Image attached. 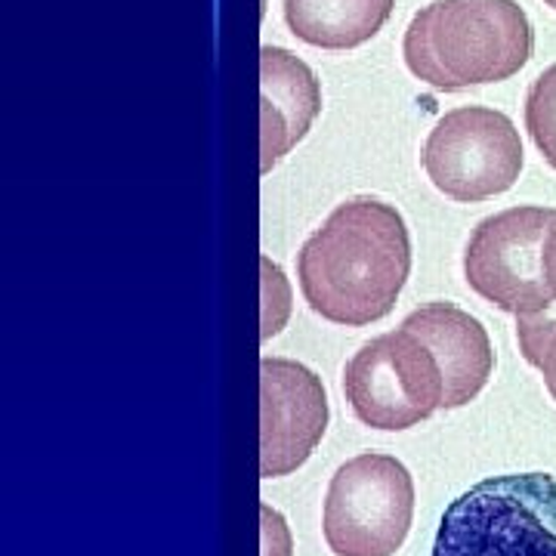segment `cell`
<instances>
[{
    "mask_svg": "<svg viewBox=\"0 0 556 556\" xmlns=\"http://www.w3.org/2000/svg\"><path fill=\"white\" fill-rule=\"evenodd\" d=\"M412 273V236L393 204L356 195L338 204L298 257L300 291L334 325L390 316Z\"/></svg>",
    "mask_w": 556,
    "mask_h": 556,
    "instance_id": "obj_1",
    "label": "cell"
},
{
    "mask_svg": "<svg viewBox=\"0 0 556 556\" xmlns=\"http://www.w3.org/2000/svg\"><path fill=\"white\" fill-rule=\"evenodd\" d=\"M532 47V22L517 0H433L408 22L402 56L417 80L457 93L514 78Z\"/></svg>",
    "mask_w": 556,
    "mask_h": 556,
    "instance_id": "obj_2",
    "label": "cell"
},
{
    "mask_svg": "<svg viewBox=\"0 0 556 556\" xmlns=\"http://www.w3.org/2000/svg\"><path fill=\"white\" fill-rule=\"evenodd\" d=\"M430 556H556V477L477 482L445 507Z\"/></svg>",
    "mask_w": 556,
    "mask_h": 556,
    "instance_id": "obj_3",
    "label": "cell"
},
{
    "mask_svg": "<svg viewBox=\"0 0 556 556\" xmlns=\"http://www.w3.org/2000/svg\"><path fill=\"white\" fill-rule=\"evenodd\" d=\"M415 517V482L393 455L365 452L331 477L321 532L334 556H396Z\"/></svg>",
    "mask_w": 556,
    "mask_h": 556,
    "instance_id": "obj_4",
    "label": "cell"
},
{
    "mask_svg": "<svg viewBox=\"0 0 556 556\" xmlns=\"http://www.w3.org/2000/svg\"><path fill=\"white\" fill-rule=\"evenodd\" d=\"M343 393L365 427L408 430L442 408L445 380L430 346L399 328L358 346L343 368Z\"/></svg>",
    "mask_w": 556,
    "mask_h": 556,
    "instance_id": "obj_5",
    "label": "cell"
},
{
    "mask_svg": "<svg viewBox=\"0 0 556 556\" xmlns=\"http://www.w3.org/2000/svg\"><path fill=\"white\" fill-rule=\"evenodd\" d=\"M554 207H507L477 223L464 251V276L479 298L514 316H541L556 303L544 276V241Z\"/></svg>",
    "mask_w": 556,
    "mask_h": 556,
    "instance_id": "obj_6",
    "label": "cell"
},
{
    "mask_svg": "<svg viewBox=\"0 0 556 556\" xmlns=\"http://www.w3.org/2000/svg\"><path fill=\"white\" fill-rule=\"evenodd\" d=\"M420 161L442 195L485 201L514 189L522 170V139L504 112L460 105L437 121Z\"/></svg>",
    "mask_w": 556,
    "mask_h": 556,
    "instance_id": "obj_7",
    "label": "cell"
},
{
    "mask_svg": "<svg viewBox=\"0 0 556 556\" xmlns=\"http://www.w3.org/2000/svg\"><path fill=\"white\" fill-rule=\"evenodd\" d=\"M328 430V396L316 371L291 358L260 362V477L294 473Z\"/></svg>",
    "mask_w": 556,
    "mask_h": 556,
    "instance_id": "obj_8",
    "label": "cell"
},
{
    "mask_svg": "<svg viewBox=\"0 0 556 556\" xmlns=\"http://www.w3.org/2000/svg\"><path fill=\"white\" fill-rule=\"evenodd\" d=\"M321 112L316 72L285 47L260 50V170L269 174Z\"/></svg>",
    "mask_w": 556,
    "mask_h": 556,
    "instance_id": "obj_9",
    "label": "cell"
},
{
    "mask_svg": "<svg viewBox=\"0 0 556 556\" xmlns=\"http://www.w3.org/2000/svg\"><path fill=\"white\" fill-rule=\"evenodd\" d=\"M402 328L415 331L437 356L445 380L442 408H460L482 393L495 368V350L479 318L455 303L437 300L415 309Z\"/></svg>",
    "mask_w": 556,
    "mask_h": 556,
    "instance_id": "obj_10",
    "label": "cell"
},
{
    "mask_svg": "<svg viewBox=\"0 0 556 556\" xmlns=\"http://www.w3.org/2000/svg\"><path fill=\"white\" fill-rule=\"evenodd\" d=\"M396 0H285L291 35L321 50H353L387 25Z\"/></svg>",
    "mask_w": 556,
    "mask_h": 556,
    "instance_id": "obj_11",
    "label": "cell"
},
{
    "mask_svg": "<svg viewBox=\"0 0 556 556\" xmlns=\"http://www.w3.org/2000/svg\"><path fill=\"white\" fill-rule=\"evenodd\" d=\"M526 130L538 152L556 170V62L544 68L526 97Z\"/></svg>",
    "mask_w": 556,
    "mask_h": 556,
    "instance_id": "obj_12",
    "label": "cell"
},
{
    "mask_svg": "<svg viewBox=\"0 0 556 556\" xmlns=\"http://www.w3.org/2000/svg\"><path fill=\"white\" fill-rule=\"evenodd\" d=\"M517 340L522 358L535 365L556 402V316H519Z\"/></svg>",
    "mask_w": 556,
    "mask_h": 556,
    "instance_id": "obj_13",
    "label": "cell"
},
{
    "mask_svg": "<svg viewBox=\"0 0 556 556\" xmlns=\"http://www.w3.org/2000/svg\"><path fill=\"white\" fill-rule=\"evenodd\" d=\"M544 276H547V285H551L556 298V223L551 226L547 241H544Z\"/></svg>",
    "mask_w": 556,
    "mask_h": 556,
    "instance_id": "obj_14",
    "label": "cell"
},
{
    "mask_svg": "<svg viewBox=\"0 0 556 556\" xmlns=\"http://www.w3.org/2000/svg\"><path fill=\"white\" fill-rule=\"evenodd\" d=\"M544 3H547V7H551V10H556V0H544Z\"/></svg>",
    "mask_w": 556,
    "mask_h": 556,
    "instance_id": "obj_15",
    "label": "cell"
}]
</instances>
